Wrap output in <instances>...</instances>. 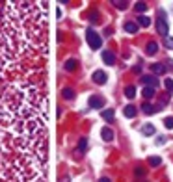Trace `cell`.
Instances as JSON below:
<instances>
[{
    "label": "cell",
    "instance_id": "cell-27",
    "mask_svg": "<svg viewBox=\"0 0 173 182\" xmlns=\"http://www.w3.org/2000/svg\"><path fill=\"white\" fill-rule=\"evenodd\" d=\"M136 175H138V177L143 175V169H142V167H136Z\"/></svg>",
    "mask_w": 173,
    "mask_h": 182
},
{
    "label": "cell",
    "instance_id": "cell-13",
    "mask_svg": "<svg viewBox=\"0 0 173 182\" xmlns=\"http://www.w3.org/2000/svg\"><path fill=\"white\" fill-rule=\"evenodd\" d=\"M123 113H125L127 117H130V119H132V117H136V113H138V110H136L134 106H125V110H123Z\"/></svg>",
    "mask_w": 173,
    "mask_h": 182
},
{
    "label": "cell",
    "instance_id": "cell-16",
    "mask_svg": "<svg viewBox=\"0 0 173 182\" xmlns=\"http://www.w3.org/2000/svg\"><path fill=\"white\" fill-rule=\"evenodd\" d=\"M142 93H143V97H145V99H153V97H155V87L143 86V91H142Z\"/></svg>",
    "mask_w": 173,
    "mask_h": 182
},
{
    "label": "cell",
    "instance_id": "cell-26",
    "mask_svg": "<svg viewBox=\"0 0 173 182\" xmlns=\"http://www.w3.org/2000/svg\"><path fill=\"white\" fill-rule=\"evenodd\" d=\"M164 125H166V128H173V117H166Z\"/></svg>",
    "mask_w": 173,
    "mask_h": 182
},
{
    "label": "cell",
    "instance_id": "cell-1",
    "mask_svg": "<svg viewBox=\"0 0 173 182\" xmlns=\"http://www.w3.org/2000/svg\"><path fill=\"white\" fill-rule=\"evenodd\" d=\"M86 39H88V45H89L93 50H99V48L102 47L101 35H99L97 32H93V30H88V32H86Z\"/></svg>",
    "mask_w": 173,
    "mask_h": 182
},
{
    "label": "cell",
    "instance_id": "cell-9",
    "mask_svg": "<svg viewBox=\"0 0 173 182\" xmlns=\"http://www.w3.org/2000/svg\"><path fill=\"white\" fill-rule=\"evenodd\" d=\"M101 136H102L104 141H112V140H114V130L108 128V127H104V128L101 130Z\"/></svg>",
    "mask_w": 173,
    "mask_h": 182
},
{
    "label": "cell",
    "instance_id": "cell-17",
    "mask_svg": "<svg viewBox=\"0 0 173 182\" xmlns=\"http://www.w3.org/2000/svg\"><path fill=\"white\" fill-rule=\"evenodd\" d=\"M101 115H102V119L112 121V119L116 117V112H114V110H102V113H101Z\"/></svg>",
    "mask_w": 173,
    "mask_h": 182
},
{
    "label": "cell",
    "instance_id": "cell-24",
    "mask_svg": "<svg viewBox=\"0 0 173 182\" xmlns=\"http://www.w3.org/2000/svg\"><path fill=\"white\" fill-rule=\"evenodd\" d=\"M164 84H166V89H168L170 93H173V80H171V78H166V82H164Z\"/></svg>",
    "mask_w": 173,
    "mask_h": 182
},
{
    "label": "cell",
    "instance_id": "cell-10",
    "mask_svg": "<svg viewBox=\"0 0 173 182\" xmlns=\"http://www.w3.org/2000/svg\"><path fill=\"white\" fill-rule=\"evenodd\" d=\"M125 32H129V33H136V32H138V22L127 20V22H125Z\"/></svg>",
    "mask_w": 173,
    "mask_h": 182
},
{
    "label": "cell",
    "instance_id": "cell-19",
    "mask_svg": "<svg viewBox=\"0 0 173 182\" xmlns=\"http://www.w3.org/2000/svg\"><path fill=\"white\" fill-rule=\"evenodd\" d=\"M61 93H63V99H67V100L75 99V91H73V89H69V87H65V89H63Z\"/></svg>",
    "mask_w": 173,
    "mask_h": 182
},
{
    "label": "cell",
    "instance_id": "cell-25",
    "mask_svg": "<svg viewBox=\"0 0 173 182\" xmlns=\"http://www.w3.org/2000/svg\"><path fill=\"white\" fill-rule=\"evenodd\" d=\"M164 45H166L170 50H173V37H164Z\"/></svg>",
    "mask_w": 173,
    "mask_h": 182
},
{
    "label": "cell",
    "instance_id": "cell-22",
    "mask_svg": "<svg viewBox=\"0 0 173 182\" xmlns=\"http://www.w3.org/2000/svg\"><path fill=\"white\" fill-rule=\"evenodd\" d=\"M134 9H136L138 13H142V11H145V9H147V4H145V2H136Z\"/></svg>",
    "mask_w": 173,
    "mask_h": 182
},
{
    "label": "cell",
    "instance_id": "cell-6",
    "mask_svg": "<svg viewBox=\"0 0 173 182\" xmlns=\"http://www.w3.org/2000/svg\"><path fill=\"white\" fill-rule=\"evenodd\" d=\"M93 82L95 84H101V86L106 84V73L104 71H95L93 73Z\"/></svg>",
    "mask_w": 173,
    "mask_h": 182
},
{
    "label": "cell",
    "instance_id": "cell-15",
    "mask_svg": "<svg viewBox=\"0 0 173 182\" xmlns=\"http://www.w3.org/2000/svg\"><path fill=\"white\" fill-rule=\"evenodd\" d=\"M125 97L127 99H134L136 97V87L134 86H127L125 87Z\"/></svg>",
    "mask_w": 173,
    "mask_h": 182
},
{
    "label": "cell",
    "instance_id": "cell-12",
    "mask_svg": "<svg viewBox=\"0 0 173 182\" xmlns=\"http://www.w3.org/2000/svg\"><path fill=\"white\" fill-rule=\"evenodd\" d=\"M153 73L155 74H164L166 73V65H162V63H153Z\"/></svg>",
    "mask_w": 173,
    "mask_h": 182
},
{
    "label": "cell",
    "instance_id": "cell-2",
    "mask_svg": "<svg viewBox=\"0 0 173 182\" xmlns=\"http://www.w3.org/2000/svg\"><path fill=\"white\" fill-rule=\"evenodd\" d=\"M157 32L162 37H168V33H170V26H168V20L164 19V13H162L160 19H157Z\"/></svg>",
    "mask_w": 173,
    "mask_h": 182
},
{
    "label": "cell",
    "instance_id": "cell-3",
    "mask_svg": "<svg viewBox=\"0 0 173 182\" xmlns=\"http://www.w3.org/2000/svg\"><path fill=\"white\" fill-rule=\"evenodd\" d=\"M104 104H106V100H104L102 97H97V95L89 97V108H95V110H99V108H104Z\"/></svg>",
    "mask_w": 173,
    "mask_h": 182
},
{
    "label": "cell",
    "instance_id": "cell-18",
    "mask_svg": "<svg viewBox=\"0 0 173 182\" xmlns=\"http://www.w3.org/2000/svg\"><path fill=\"white\" fill-rule=\"evenodd\" d=\"M63 67H65V71H75V69H76V61H75V60H67Z\"/></svg>",
    "mask_w": 173,
    "mask_h": 182
},
{
    "label": "cell",
    "instance_id": "cell-21",
    "mask_svg": "<svg viewBox=\"0 0 173 182\" xmlns=\"http://www.w3.org/2000/svg\"><path fill=\"white\" fill-rule=\"evenodd\" d=\"M112 4H114V6H116V7H117V9H125V7H127V4H129V2H125V0H114V2H112Z\"/></svg>",
    "mask_w": 173,
    "mask_h": 182
},
{
    "label": "cell",
    "instance_id": "cell-8",
    "mask_svg": "<svg viewBox=\"0 0 173 182\" xmlns=\"http://www.w3.org/2000/svg\"><path fill=\"white\" fill-rule=\"evenodd\" d=\"M145 52H147V56H155V54L158 52V45H157L155 41H149L147 47H145Z\"/></svg>",
    "mask_w": 173,
    "mask_h": 182
},
{
    "label": "cell",
    "instance_id": "cell-4",
    "mask_svg": "<svg viewBox=\"0 0 173 182\" xmlns=\"http://www.w3.org/2000/svg\"><path fill=\"white\" fill-rule=\"evenodd\" d=\"M142 82H143V86H149V87H158V78H155L153 74H143V76H142Z\"/></svg>",
    "mask_w": 173,
    "mask_h": 182
},
{
    "label": "cell",
    "instance_id": "cell-11",
    "mask_svg": "<svg viewBox=\"0 0 173 182\" xmlns=\"http://www.w3.org/2000/svg\"><path fill=\"white\" fill-rule=\"evenodd\" d=\"M142 132H143V136H153L157 130H155V127H153L151 123H147V125H143V127H142Z\"/></svg>",
    "mask_w": 173,
    "mask_h": 182
},
{
    "label": "cell",
    "instance_id": "cell-20",
    "mask_svg": "<svg viewBox=\"0 0 173 182\" xmlns=\"http://www.w3.org/2000/svg\"><path fill=\"white\" fill-rule=\"evenodd\" d=\"M160 164H162V160H160L158 156H151V158H149V166H153V167H158Z\"/></svg>",
    "mask_w": 173,
    "mask_h": 182
},
{
    "label": "cell",
    "instance_id": "cell-28",
    "mask_svg": "<svg viewBox=\"0 0 173 182\" xmlns=\"http://www.w3.org/2000/svg\"><path fill=\"white\" fill-rule=\"evenodd\" d=\"M99 182H110V179H108V177H102V179H101Z\"/></svg>",
    "mask_w": 173,
    "mask_h": 182
},
{
    "label": "cell",
    "instance_id": "cell-14",
    "mask_svg": "<svg viewBox=\"0 0 173 182\" xmlns=\"http://www.w3.org/2000/svg\"><path fill=\"white\" fill-rule=\"evenodd\" d=\"M149 24H151V19H149V17H145V15H140V17H138V26L147 28Z\"/></svg>",
    "mask_w": 173,
    "mask_h": 182
},
{
    "label": "cell",
    "instance_id": "cell-5",
    "mask_svg": "<svg viewBox=\"0 0 173 182\" xmlns=\"http://www.w3.org/2000/svg\"><path fill=\"white\" fill-rule=\"evenodd\" d=\"M102 61H104L106 65H114V63H116V56H114V52H110V50H102Z\"/></svg>",
    "mask_w": 173,
    "mask_h": 182
},
{
    "label": "cell",
    "instance_id": "cell-7",
    "mask_svg": "<svg viewBox=\"0 0 173 182\" xmlns=\"http://www.w3.org/2000/svg\"><path fill=\"white\" fill-rule=\"evenodd\" d=\"M142 110H143V113H147V115H153V113H157V112H158V110H162V108H158V106H153V104L145 102V104L142 106Z\"/></svg>",
    "mask_w": 173,
    "mask_h": 182
},
{
    "label": "cell",
    "instance_id": "cell-23",
    "mask_svg": "<svg viewBox=\"0 0 173 182\" xmlns=\"http://www.w3.org/2000/svg\"><path fill=\"white\" fill-rule=\"evenodd\" d=\"M88 149V138H80L78 141V151H86Z\"/></svg>",
    "mask_w": 173,
    "mask_h": 182
}]
</instances>
